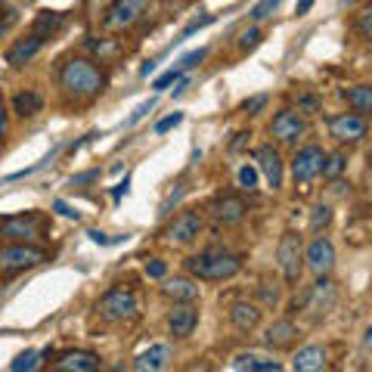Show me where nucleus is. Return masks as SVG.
<instances>
[{"label":"nucleus","instance_id":"obj_22","mask_svg":"<svg viewBox=\"0 0 372 372\" xmlns=\"http://www.w3.org/2000/svg\"><path fill=\"white\" fill-rule=\"evenodd\" d=\"M291 366H295L298 372L326 369V366H329V351H326L323 344H307V348H301L295 357H291Z\"/></svg>","mask_w":372,"mask_h":372},{"label":"nucleus","instance_id":"obj_14","mask_svg":"<svg viewBox=\"0 0 372 372\" xmlns=\"http://www.w3.org/2000/svg\"><path fill=\"white\" fill-rule=\"evenodd\" d=\"M208 211H211V217H215L217 224L236 227V224H242V217L248 215V205L239 196H217L208 205Z\"/></svg>","mask_w":372,"mask_h":372},{"label":"nucleus","instance_id":"obj_9","mask_svg":"<svg viewBox=\"0 0 372 372\" xmlns=\"http://www.w3.org/2000/svg\"><path fill=\"white\" fill-rule=\"evenodd\" d=\"M369 124L360 112H341L329 118V137H335L339 143H360L366 137Z\"/></svg>","mask_w":372,"mask_h":372},{"label":"nucleus","instance_id":"obj_26","mask_svg":"<svg viewBox=\"0 0 372 372\" xmlns=\"http://www.w3.org/2000/svg\"><path fill=\"white\" fill-rule=\"evenodd\" d=\"M344 100L353 112H360L363 118H372V84H357L344 91Z\"/></svg>","mask_w":372,"mask_h":372},{"label":"nucleus","instance_id":"obj_1","mask_svg":"<svg viewBox=\"0 0 372 372\" xmlns=\"http://www.w3.org/2000/svg\"><path fill=\"white\" fill-rule=\"evenodd\" d=\"M56 84L68 103H75V105L93 103L105 91V72L96 66V59L68 56L56 68Z\"/></svg>","mask_w":372,"mask_h":372},{"label":"nucleus","instance_id":"obj_47","mask_svg":"<svg viewBox=\"0 0 372 372\" xmlns=\"http://www.w3.org/2000/svg\"><path fill=\"white\" fill-rule=\"evenodd\" d=\"M87 236H91L93 242H100V245H112V242H115V239H109L105 233H100V229H91V233H87Z\"/></svg>","mask_w":372,"mask_h":372},{"label":"nucleus","instance_id":"obj_41","mask_svg":"<svg viewBox=\"0 0 372 372\" xmlns=\"http://www.w3.org/2000/svg\"><path fill=\"white\" fill-rule=\"evenodd\" d=\"M205 56H208V50H192V53H186V56L180 59V68H183V72H186V68L199 66V62L205 59Z\"/></svg>","mask_w":372,"mask_h":372},{"label":"nucleus","instance_id":"obj_25","mask_svg":"<svg viewBox=\"0 0 372 372\" xmlns=\"http://www.w3.org/2000/svg\"><path fill=\"white\" fill-rule=\"evenodd\" d=\"M84 47L91 50L100 62H112V59H118L121 53H124V43H121L118 38H100V41H96V38H87Z\"/></svg>","mask_w":372,"mask_h":372},{"label":"nucleus","instance_id":"obj_38","mask_svg":"<svg viewBox=\"0 0 372 372\" xmlns=\"http://www.w3.org/2000/svg\"><path fill=\"white\" fill-rule=\"evenodd\" d=\"M165 273H167V264H165L162 258L146 261V277H149V279H165Z\"/></svg>","mask_w":372,"mask_h":372},{"label":"nucleus","instance_id":"obj_15","mask_svg":"<svg viewBox=\"0 0 372 372\" xmlns=\"http://www.w3.org/2000/svg\"><path fill=\"white\" fill-rule=\"evenodd\" d=\"M301 339V329L291 320H277L264 329V344L273 351H289L295 348V341Z\"/></svg>","mask_w":372,"mask_h":372},{"label":"nucleus","instance_id":"obj_10","mask_svg":"<svg viewBox=\"0 0 372 372\" xmlns=\"http://www.w3.org/2000/svg\"><path fill=\"white\" fill-rule=\"evenodd\" d=\"M304 264H307L310 273H316V277H329L332 267H335V245L326 236H314L304 248Z\"/></svg>","mask_w":372,"mask_h":372},{"label":"nucleus","instance_id":"obj_33","mask_svg":"<svg viewBox=\"0 0 372 372\" xmlns=\"http://www.w3.org/2000/svg\"><path fill=\"white\" fill-rule=\"evenodd\" d=\"M239 186L248 192H254L258 190V167H252V165H242L239 167Z\"/></svg>","mask_w":372,"mask_h":372},{"label":"nucleus","instance_id":"obj_30","mask_svg":"<svg viewBox=\"0 0 372 372\" xmlns=\"http://www.w3.org/2000/svg\"><path fill=\"white\" fill-rule=\"evenodd\" d=\"M353 29H357V34H360L363 41L372 43V4L360 6V13L353 16Z\"/></svg>","mask_w":372,"mask_h":372},{"label":"nucleus","instance_id":"obj_5","mask_svg":"<svg viewBox=\"0 0 372 372\" xmlns=\"http://www.w3.org/2000/svg\"><path fill=\"white\" fill-rule=\"evenodd\" d=\"M277 261H279V270H282V279L289 286H295L304 273V239H301L295 229H286L279 236V245H277Z\"/></svg>","mask_w":372,"mask_h":372},{"label":"nucleus","instance_id":"obj_20","mask_svg":"<svg viewBox=\"0 0 372 372\" xmlns=\"http://www.w3.org/2000/svg\"><path fill=\"white\" fill-rule=\"evenodd\" d=\"M41 47H43V38H41V34H29V38H19V41H16L13 43V47L10 50H6V62H10V66L13 68H19V66H25V62H31L34 56H38V53H41Z\"/></svg>","mask_w":372,"mask_h":372},{"label":"nucleus","instance_id":"obj_16","mask_svg":"<svg viewBox=\"0 0 372 372\" xmlns=\"http://www.w3.org/2000/svg\"><path fill=\"white\" fill-rule=\"evenodd\" d=\"M199 326V310L192 304H174L171 314H167V329H171L174 339H190Z\"/></svg>","mask_w":372,"mask_h":372},{"label":"nucleus","instance_id":"obj_48","mask_svg":"<svg viewBox=\"0 0 372 372\" xmlns=\"http://www.w3.org/2000/svg\"><path fill=\"white\" fill-rule=\"evenodd\" d=\"M310 6H314V0H298V10H295V13H298V16H307Z\"/></svg>","mask_w":372,"mask_h":372},{"label":"nucleus","instance_id":"obj_18","mask_svg":"<svg viewBox=\"0 0 372 372\" xmlns=\"http://www.w3.org/2000/svg\"><path fill=\"white\" fill-rule=\"evenodd\" d=\"M229 323L236 332H254L261 326V307L254 301H233L229 304Z\"/></svg>","mask_w":372,"mask_h":372},{"label":"nucleus","instance_id":"obj_11","mask_svg":"<svg viewBox=\"0 0 372 372\" xmlns=\"http://www.w3.org/2000/svg\"><path fill=\"white\" fill-rule=\"evenodd\" d=\"M270 134L277 137L279 143H298V140L307 134L304 115H298L291 109H279L277 115H273V121H270Z\"/></svg>","mask_w":372,"mask_h":372},{"label":"nucleus","instance_id":"obj_23","mask_svg":"<svg viewBox=\"0 0 372 372\" xmlns=\"http://www.w3.org/2000/svg\"><path fill=\"white\" fill-rule=\"evenodd\" d=\"M167 360H171V348L167 344H153L149 351H143L140 357L134 360V369H140V372H155V369H165L167 366Z\"/></svg>","mask_w":372,"mask_h":372},{"label":"nucleus","instance_id":"obj_35","mask_svg":"<svg viewBox=\"0 0 372 372\" xmlns=\"http://www.w3.org/2000/svg\"><path fill=\"white\" fill-rule=\"evenodd\" d=\"M261 41H264V31H261V29H248V31H242V38H239V53L254 50Z\"/></svg>","mask_w":372,"mask_h":372},{"label":"nucleus","instance_id":"obj_24","mask_svg":"<svg viewBox=\"0 0 372 372\" xmlns=\"http://www.w3.org/2000/svg\"><path fill=\"white\" fill-rule=\"evenodd\" d=\"M38 112H43V96L34 91H19L13 96V115L16 118H34Z\"/></svg>","mask_w":372,"mask_h":372},{"label":"nucleus","instance_id":"obj_32","mask_svg":"<svg viewBox=\"0 0 372 372\" xmlns=\"http://www.w3.org/2000/svg\"><path fill=\"white\" fill-rule=\"evenodd\" d=\"M329 220H332V208L329 205H314V211H310V229H316V233H320Z\"/></svg>","mask_w":372,"mask_h":372},{"label":"nucleus","instance_id":"obj_12","mask_svg":"<svg viewBox=\"0 0 372 372\" xmlns=\"http://www.w3.org/2000/svg\"><path fill=\"white\" fill-rule=\"evenodd\" d=\"M254 162H258V171L264 174L270 190H282V180H286V171H282V155L277 146L264 143L254 149Z\"/></svg>","mask_w":372,"mask_h":372},{"label":"nucleus","instance_id":"obj_19","mask_svg":"<svg viewBox=\"0 0 372 372\" xmlns=\"http://www.w3.org/2000/svg\"><path fill=\"white\" fill-rule=\"evenodd\" d=\"M100 353H93V351H66L62 357L53 363V369H59V372H93V369H100Z\"/></svg>","mask_w":372,"mask_h":372},{"label":"nucleus","instance_id":"obj_43","mask_svg":"<svg viewBox=\"0 0 372 372\" xmlns=\"http://www.w3.org/2000/svg\"><path fill=\"white\" fill-rule=\"evenodd\" d=\"M153 109H155V100H146V103L140 105V109H137V112H134V115H130V118H128V124H137L140 118H146V115L153 112Z\"/></svg>","mask_w":372,"mask_h":372},{"label":"nucleus","instance_id":"obj_21","mask_svg":"<svg viewBox=\"0 0 372 372\" xmlns=\"http://www.w3.org/2000/svg\"><path fill=\"white\" fill-rule=\"evenodd\" d=\"M162 295L171 298L174 304H192V301H199L202 291H199V286L190 277H174V279H165Z\"/></svg>","mask_w":372,"mask_h":372},{"label":"nucleus","instance_id":"obj_31","mask_svg":"<svg viewBox=\"0 0 372 372\" xmlns=\"http://www.w3.org/2000/svg\"><path fill=\"white\" fill-rule=\"evenodd\" d=\"M41 366V353L38 351H25V353H19L13 363H10V369L13 372H22V369H38Z\"/></svg>","mask_w":372,"mask_h":372},{"label":"nucleus","instance_id":"obj_39","mask_svg":"<svg viewBox=\"0 0 372 372\" xmlns=\"http://www.w3.org/2000/svg\"><path fill=\"white\" fill-rule=\"evenodd\" d=\"M180 121H183V112H174V115H167V118H162V121L155 124V134H167V130H174Z\"/></svg>","mask_w":372,"mask_h":372},{"label":"nucleus","instance_id":"obj_13","mask_svg":"<svg viewBox=\"0 0 372 372\" xmlns=\"http://www.w3.org/2000/svg\"><path fill=\"white\" fill-rule=\"evenodd\" d=\"M202 227H205L202 224V215H196V211H180V215L171 220V227L165 229V236L177 245H190V242H196L199 239Z\"/></svg>","mask_w":372,"mask_h":372},{"label":"nucleus","instance_id":"obj_17","mask_svg":"<svg viewBox=\"0 0 372 372\" xmlns=\"http://www.w3.org/2000/svg\"><path fill=\"white\" fill-rule=\"evenodd\" d=\"M332 304H335V286H332L329 277H320V279L314 282V289H310L304 307H307L314 316H326V314L332 310Z\"/></svg>","mask_w":372,"mask_h":372},{"label":"nucleus","instance_id":"obj_27","mask_svg":"<svg viewBox=\"0 0 372 372\" xmlns=\"http://www.w3.org/2000/svg\"><path fill=\"white\" fill-rule=\"evenodd\" d=\"M66 22V13H59V10H41L38 16H34V25H31V31L34 34H41L43 41L50 38V34H56L59 31V25Z\"/></svg>","mask_w":372,"mask_h":372},{"label":"nucleus","instance_id":"obj_7","mask_svg":"<svg viewBox=\"0 0 372 372\" xmlns=\"http://www.w3.org/2000/svg\"><path fill=\"white\" fill-rule=\"evenodd\" d=\"M0 239H4V242H38V239H43L41 215L4 217V224H0Z\"/></svg>","mask_w":372,"mask_h":372},{"label":"nucleus","instance_id":"obj_46","mask_svg":"<svg viewBox=\"0 0 372 372\" xmlns=\"http://www.w3.org/2000/svg\"><path fill=\"white\" fill-rule=\"evenodd\" d=\"M53 208H56L62 217H75V220H78V211H72V208H68V205H66V202H62V199H59V202H53Z\"/></svg>","mask_w":372,"mask_h":372},{"label":"nucleus","instance_id":"obj_6","mask_svg":"<svg viewBox=\"0 0 372 372\" xmlns=\"http://www.w3.org/2000/svg\"><path fill=\"white\" fill-rule=\"evenodd\" d=\"M96 310H100V316L109 323H130L140 314V304H137V295L130 289H109L100 298Z\"/></svg>","mask_w":372,"mask_h":372},{"label":"nucleus","instance_id":"obj_29","mask_svg":"<svg viewBox=\"0 0 372 372\" xmlns=\"http://www.w3.org/2000/svg\"><path fill=\"white\" fill-rule=\"evenodd\" d=\"M344 167H348V155L344 153H326V158H323V177L326 180H339Z\"/></svg>","mask_w":372,"mask_h":372},{"label":"nucleus","instance_id":"obj_42","mask_svg":"<svg viewBox=\"0 0 372 372\" xmlns=\"http://www.w3.org/2000/svg\"><path fill=\"white\" fill-rule=\"evenodd\" d=\"M6 130H10V109H6V100L0 93V137H6Z\"/></svg>","mask_w":372,"mask_h":372},{"label":"nucleus","instance_id":"obj_44","mask_svg":"<svg viewBox=\"0 0 372 372\" xmlns=\"http://www.w3.org/2000/svg\"><path fill=\"white\" fill-rule=\"evenodd\" d=\"M298 109H304V112L310 115V112L320 109V100H316V96H310V93H304V96L298 100Z\"/></svg>","mask_w":372,"mask_h":372},{"label":"nucleus","instance_id":"obj_4","mask_svg":"<svg viewBox=\"0 0 372 372\" xmlns=\"http://www.w3.org/2000/svg\"><path fill=\"white\" fill-rule=\"evenodd\" d=\"M47 261V252L34 242H6L0 245V273L4 277H13V273L41 267Z\"/></svg>","mask_w":372,"mask_h":372},{"label":"nucleus","instance_id":"obj_45","mask_svg":"<svg viewBox=\"0 0 372 372\" xmlns=\"http://www.w3.org/2000/svg\"><path fill=\"white\" fill-rule=\"evenodd\" d=\"M96 177H100V171H84V174H78V177H72V186L91 183V180H96Z\"/></svg>","mask_w":372,"mask_h":372},{"label":"nucleus","instance_id":"obj_37","mask_svg":"<svg viewBox=\"0 0 372 372\" xmlns=\"http://www.w3.org/2000/svg\"><path fill=\"white\" fill-rule=\"evenodd\" d=\"M211 22H215V16H199V19H192L190 25H186V29L180 31V38H177V41H186V38H190V34H196L199 29H205V25H211Z\"/></svg>","mask_w":372,"mask_h":372},{"label":"nucleus","instance_id":"obj_3","mask_svg":"<svg viewBox=\"0 0 372 372\" xmlns=\"http://www.w3.org/2000/svg\"><path fill=\"white\" fill-rule=\"evenodd\" d=\"M155 6V0H112L109 10L103 13V31L109 34H124L137 22L146 19V13Z\"/></svg>","mask_w":372,"mask_h":372},{"label":"nucleus","instance_id":"obj_8","mask_svg":"<svg viewBox=\"0 0 372 372\" xmlns=\"http://www.w3.org/2000/svg\"><path fill=\"white\" fill-rule=\"evenodd\" d=\"M323 146H316V143H307V146H301L295 158H291V180H295L298 186H307V183H314L316 177L323 174Z\"/></svg>","mask_w":372,"mask_h":372},{"label":"nucleus","instance_id":"obj_28","mask_svg":"<svg viewBox=\"0 0 372 372\" xmlns=\"http://www.w3.org/2000/svg\"><path fill=\"white\" fill-rule=\"evenodd\" d=\"M233 369H252V372H279L282 363L279 360H261L254 353H239L233 360Z\"/></svg>","mask_w":372,"mask_h":372},{"label":"nucleus","instance_id":"obj_49","mask_svg":"<svg viewBox=\"0 0 372 372\" xmlns=\"http://www.w3.org/2000/svg\"><path fill=\"white\" fill-rule=\"evenodd\" d=\"M363 348L372 351V323L366 326V332H363Z\"/></svg>","mask_w":372,"mask_h":372},{"label":"nucleus","instance_id":"obj_40","mask_svg":"<svg viewBox=\"0 0 372 372\" xmlns=\"http://www.w3.org/2000/svg\"><path fill=\"white\" fill-rule=\"evenodd\" d=\"M264 105H267V96L261 93V96H252V100H245V103H242V112H245V115H258Z\"/></svg>","mask_w":372,"mask_h":372},{"label":"nucleus","instance_id":"obj_2","mask_svg":"<svg viewBox=\"0 0 372 372\" xmlns=\"http://www.w3.org/2000/svg\"><path fill=\"white\" fill-rule=\"evenodd\" d=\"M186 270H190L196 279L224 282V279H233L236 273L242 270V258L233 252H227V248H205V252L186 258Z\"/></svg>","mask_w":372,"mask_h":372},{"label":"nucleus","instance_id":"obj_36","mask_svg":"<svg viewBox=\"0 0 372 372\" xmlns=\"http://www.w3.org/2000/svg\"><path fill=\"white\" fill-rule=\"evenodd\" d=\"M180 75H183V68H180V66H177V68H171V72H165L162 78H155V81H153V91H155V93L167 91V87H171V84H177V81H180Z\"/></svg>","mask_w":372,"mask_h":372},{"label":"nucleus","instance_id":"obj_34","mask_svg":"<svg viewBox=\"0 0 372 372\" xmlns=\"http://www.w3.org/2000/svg\"><path fill=\"white\" fill-rule=\"evenodd\" d=\"M277 6H279V0H258V4L252 6V13H248V16H252L254 22H264L267 16H273V10H277Z\"/></svg>","mask_w":372,"mask_h":372}]
</instances>
